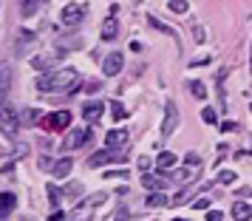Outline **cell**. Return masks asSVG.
Here are the masks:
<instances>
[{
	"instance_id": "d590c367",
	"label": "cell",
	"mask_w": 252,
	"mask_h": 221,
	"mask_svg": "<svg viewBox=\"0 0 252 221\" xmlns=\"http://www.w3.org/2000/svg\"><path fill=\"white\" fill-rule=\"evenodd\" d=\"M218 182H221V185H232V182H235V173H229V170H224V173L218 176Z\"/></svg>"
},
{
	"instance_id": "ab89813d",
	"label": "cell",
	"mask_w": 252,
	"mask_h": 221,
	"mask_svg": "<svg viewBox=\"0 0 252 221\" xmlns=\"http://www.w3.org/2000/svg\"><path fill=\"white\" fill-rule=\"evenodd\" d=\"M235 128H238L235 122H224V125H221V130H224V133H229V130H235Z\"/></svg>"
},
{
	"instance_id": "4fadbf2b",
	"label": "cell",
	"mask_w": 252,
	"mask_h": 221,
	"mask_svg": "<svg viewBox=\"0 0 252 221\" xmlns=\"http://www.w3.org/2000/svg\"><path fill=\"white\" fill-rule=\"evenodd\" d=\"M17 207V196L14 193H0V221H6Z\"/></svg>"
},
{
	"instance_id": "7c38bea8",
	"label": "cell",
	"mask_w": 252,
	"mask_h": 221,
	"mask_svg": "<svg viewBox=\"0 0 252 221\" xmlns=\"http://www.w3.org/2000/svg\"><path fill=\"white\" fill-rule=\"evenodd\" d=\"M198 173H201V164H190V167H184L179 173H173V179H176L179 185H193L195 179H198Z\"/></svg>"
},
{
	"instance_id": "8992f818",
	"label": "cell",
	"mask_w": 252,
	"mask_h": 221,
	"mask_svg": "<svg viewBox=\"0 0 252 221\" xmlns=\"http://www.w3.org/2000/svg\"><path fill=\"white\" fill-rule=\"evenodd\" d=\"M176 128H179V108H176V102H173V99H167V114H164L161 133H164V136H173V133H176Z\"/></svg>"
},
{
	"instance_id": "f35d334b",
	"label": "cell",
	"mask_w": 252,
	"mask_h": 221,
	"mask_svg": "<svg viewBox=\"0 0 252 221\" xmlns=\"http://www.w3.org/2000/svg\"><path fill=\"white\" fill-rule=\"evenodd\" d=\"M139 170H150V159L148 156H139Z\"/></svg>"
},
{
	"instance_id": "484cf974",
	"label": "cell",
	"mask_w": 252,
	"mask_h": 221,
	"mask_svg": "<svg viewBox=\"0 0 252 221\" xmlns=\"http://www.w3.org/2000/svg\"><path fill=\"white\" fill-rule=\"evenodd\" d=\"M111 114H114V119H116V122L127 117V111H125V105H122V102H111Z\"/></svg>"
},
{
	"instance_id": "74e56055",
	"label": "cell",
	"mask_w": 252,
	"mask_h": 221,
	"mask_svg": "<svg viewBox=\"0 0 252 221\" xmlns=\"http://www.w3.org/2000/svg\"><path fill=\"white\" fill-rule=\"evenodd\" d=\"M207 221H224V216H221L218 210H210V213H207Z\"/></svg>"
},
{
	"instance_id": "4316f807",
	"label": "cell",
	"mask_w": 252,
	"mask_h": 221,
	"mask_svg": "<svg viewBox=\"0 0 252 221\" xmlns=\"http://www.w3.org/2000/svg\"><path fill=\"white\" fill-rule=\"evenodd\" d=\"M201 119H204L207 125H218V114L213 108H204V111H201Z\"/></svg>"
},
{
	"instance_id": "52a82bcc",
	"label": "cell",
	"mask_w": 252,
	"mask_h": 221,
	"mask_svg": "<svg viewBox=\"0 0 252 221\" xmlns=\"http://www.w3.org/2000/svg\"><path fill=\"white\" fill-rule=\"evenodd\" d=\"M85 14H88V9H85L82 3H71V6L63 9V23L65 26H77V23H82Z\"/></svg>"
},
{
	"instance_id": "1f68e13d",
	"label": "cell",
	"mask_w": 252,
	"mask_h": 221,
	"mask_svg": "<svg viewBox=\"0 0 252 221\" xmlns=\"http://www.w3.org/2000/svg\"><path fill=\"white\" fill-rule=\"evenodd\" d=\"M193 207H195V210H210V196H198V198L193 201Z\"/></svg>"
},
{
	"instance_id": "f1b7e54d",
	"label": "cell",
	"mask_w": 252,
	"mask_h": 221,
	"mask_svg": "<svg viewBox=\"0 0 252 221\" xmlns=\"http://www.w3.org/2000/svg\"><path fill=\"white\" fill-rule=\"evenodd\" d=\"M37 119H40V111H37V108H29V111L23 114V122H26V125H34Z\"/></svg>"
},
{
	"instance_id": "7402d4cb",
	"label": "cell",
	"mask_w": 252,
	"mask_h": 221,
	"mask_svg": "<svg viewBox=\"0 0 252 221\" xmlns=\"http://www.w3.org/2000/svg\"><path fill=\"white\" fill-rule=\"evenodd\" d=\"M57 63V57H51V54H40V57H34L32 60V65H34L37 71H46V68H51Z\"/></svg>"
},
{
	"instance_id": "d6986e66",
	"label": "cell",
	"mask_w": 252,
	"mask_h": 221,
	"mask_svg": "<svg viewBox=\"0 0 252 221\" xmlns=\"http://www.w3.org/2000/svg\"><path fill=\"white\" fill-rule=\"evenodd\" d=\"M164 185H167V179H159V176H153V173H145V176H142V187H148L150 193L164 190Z\"/></svg>"
},
{
	"instance_id": "ac0fdd59",
	"label": "cell",
	"mask_w": 252,
	"mask_h": 221,
	"mask_svg": "<svg viewBox=\"0 0 252 221\" xmlns=\"http://www.w3.org/2000/svg\"><path fill=\"white\" fill-rule=\"evenodd\" d=\"M232 219L235 221H250L252 219V204H247V201H235V204H232Z\"/></svg>"
},
{
	"instance_id": "d4e9b609",
	"label": "cell",
	"mask_w": 252,
	"mask_h": 221,
	"mask_svg": "<svg viewBox=\"0 0 252 221\" xmlns=\"http://www.w3.org/2000/svg\"><path fill=\"white\" fill-rule=\"evenodd\" d=\"M190 94H193L195 99H204V96H207L204 82H198V80H195V82H190Z\"/></svg>"
},
{
	"instance_id": "277c9868",
	"label": "cell",
	"mask_w": 252,
	"mask_h": 221,
	"mask_svg": "<svg viewBox=\"0 0 252 221\" xmlns=\"http://www.w3.org/2000/svg\"><path fill=\"white\" fill-rule=\"evenodd\" d=\"M127 156L125 153H119V151H111V148H108V151H96L91 156V159H88V167H102V164H108V162H125Z\"/></svg>"
},
{
	"instance_id": "6da1fadb",
	"label": "cell",
	"mask_w": 252,
	"mask_h": 221,
	"mask_svg": "<svg viewBox=\"0 0 252 221\" xmlns=\"http://www.w3.org/2000/svg\"><path fill=\"white\" fill-rule=\"evenodd\" d=\"M80 85V74L74 68H57L48 71L37 80V91L43 94H74Z\"/></svg>"
},
{
	"instance_id": "9c48e42d",
	"label": "cell",
	"mask_w": 252,
	"mask_h": 221,
	"mask_svg": "<svg viewBox=\"0 0 252 221\" xmlns=\"http://www.w3.org/2000/svg\"><path fill=\"white\" fill-rule=\"evenodd\" d=\"M85 142H88V130H85V128H74L68 136H65L63 148H65V151H74V148H82Z\"/></svg>"
},
{
	"instance_id": "e0dca14e",
	"label": "cell",
	"mask_w": 252,
	"mask_h": 221,
	"mask_svg": "<svg viewBox=\"0 0 252 221\" xmlns=\"http://www.w3.org/2000/svg\"><path fill=\"white\" fill-rule=\"evenodd\" d=\"M68 221H94V207L91 204H80L68 213Z\"/></svg>"
},
{
	"instance_id": "e575fe53",
	"label": "cell",
	"mask_w": 252,
	"mask_h": 221,
	"mask_svg": "<svg viewBox=\"0 0 252 221\" xmlns=\"http://www.w3.org/2000/svg\"><path fill=\"white\" fill-rule=\"evenodd\" d=\"M105 198H108V196H105V193H96V196H91V198H88V201H85V204H91V207H99V204H102Z\"/></svg>"
},
{
	"instance_id": "44dd1931",
	"label": "cell",
	"mask_w": 252,
	"mask_h": 221,
	"mask_svg": "<svg viewBox=\"0 0 252 221\" xmlns=\"http://www.w3.org/2000/svg\"><path fill=\"white\" fill-rule=\"evenodd\" d=\"M167 204H170V198H167V193H161V190H156V193L148 196V207H167Z\"/></svg>"
},
{
	"instance_id": "cb8c5ba5",
	"label": "cell",
	"mask_w": 252,
	"mask_h": 221,
	"mask_svg": "<svg viewBox=\"0 0 252 221\" xmlns=\"http://www.w3.org/2000/svg\"><path fill=\"white\" fill-rule=\"evenodd\" d=\"M40 3H43V0H20V12L29 17V14L37 12V6H40Z\"/></svg>"
},
{
	"instance_id": "8fae6325",
	"label": "cell",
	"mask_w": 252,
	"mask_h": 221,
	"mask_svg": "<svg viewBox=\"0 0 252 221\" xmlns=\"http://www.w3.org/2000/svg\"><path fill=\"white\" fill-rule=\"evenodd\" d=\"M102 111H105V102L91 99V102H85V108H82V117H85V122H99L102 119Z\"/></svg>"
},
{
	"instance_id": "2e32d148",
	"label": "cell",
	"mask_w": 252,
	"mask_h": 221,
	"mask_svg": "<svg viewBox=\"0 0 252 221\" xmlns=\"http://www.w3.org/2000/svg\"><path fill=\"white\" fill-rule=\"evenodd\" d=\"M37 40V34L34 32H20V34H17V46H14V54H17V57H23L26 54V46H32V43H34Z\"/></svg>"
},
{
	"instance_id": "ffe728a7",
	"label": "cell",
	"mask_w": 252,
	"mask_h": 221,
	"mask_svg": "<svg viewBox=\"0 0 252 221\" xmlns=\"http://www.w3.org/2000/svg\"><path fill=\"white\" fill-rule=\"evenodd\" d=\"M173 164H176V153H170V151L159 153V159H156V167H159L161 173H164V170H170Z\"/></svg>"
},
{
	"instance_id": "5b68a950",
	"label": "cell",
	"mask_w": 252,
	"mask_h": 221,
	"mask_svg": "<svg viewBox=\"0 0 252 221\" xmlns=\"http://www.w3.org/2000/svg\"><path fill=\"white\" fill-rule=\"evenodd\" d=\"M122 68H125V57H122V51H111V54L102 60V74L105 77H116Z\"/></svg>"
},
{
	"instance_id": "b9f144b4",
	"label": "cell",
	"mask_w": 252,
	"mask_h": 221,
	"mask_svg": "<svg viewBox=\"0 0 252 221\" xmlns=\"http://www.w3.org/2000/svg\"><path fill=\"white\" fill-rule=\"evenodd\" d=\"M26 151H29V148H26V145H17V151H14V159H20V156H23Z\"/></svg>"
},
{
	"instance_id": "f546056e",
	"label": "cell",
	"mask_w": 252,
	"mask_h": 221,
	"mask_svg": "<svg viewBox=\"0 0 252 221\" xmlns=\"http://www.w3.org/2000/svg\"><path fill=\"white\" fill-rule=\"evenodd\" d=\"M48 201H51V207H60V190L54 185H48Z\"/></svg>"
},
{
	"instance_id": "603a6c76",
	"label": "cell",
	"mask_w": 252,
	"mask_h": 221,
	"mask_svg": "<svg viewBox=\"0 0 252 221\" xmlns=\"http://www.w3.org/2000/svg\"><path fill=\"white\" fill-rule=\"evenodd\" d=\"M224 77H227V68L218 71V99H221V108H227V91H224Z\"/></svg>"
},
{
	"instance_id": "5bb4252c",
	"label": "cell",
	"mask_w": 252,
	"mask_h": 221,
	"mask_svg": "<svg viewBox=\"0 0 252 221\" xmlns=\"http://www.w3.org/2000/svg\"><path fill=\"white\" fill-rule=\"evenodd\" d=\"M71 167H74V159L71 156H63V159H57V162L51 164V176L54 179H65L71 173Z\"/></svg>"
},
{
	"instance_id": "7a4b0ae2",
	"label": "cell",
	"mask_w": 252,
	"mask_h": 221,
	"mask_svg": "<svg viewBox=\"0 0 252 221\" xmlns=\"http://www.w3.org/2000/svg\"><path fill=\"white\" fill-rule=\"evenodd\" d=\"M0 130L6 133V139H14L17 130H20V117H17V111L9 108V105L0 108Z\"/></svg>"
},
{
	"instance_id": "9a60e30c",
	"label": "cell",
	"mask_w": 252,
	"mask_h": 221,
	"mask_svg": "<svg viewBox=\"0 0 252 221\" xmlns=\"http://www.w3.org/2000/svg\"><path fill=\"white\" fill-rule=\"evenodd\" d=\"M116 34H119V20L111 14V17L102 23V32H99V37H102L105 43H111V40H116Z\"/></svg>"
},
{
	"instance_id": "d6a6232c",
	"label": "cell",
	"mask_w": 252,
	"mask_h": 221,
	"mask_svg": "<svg viewBox=\"0 0 252 221\" xmlns=\"http://www.w3.org/2000/svg\"><path fill=\"white\" fill-rule=\"evenodd\" d=\"M65 196H71V198L82 196V185H68V187H65Z\"/></svg>"
},
{
	"instance_id": "30bf717a",
	"label": "cell",
	"mask_w": 252,
	"mask_h": 221,
	"mask_svg": "<svg viewBox=\"0 0 252 221\" xmlns=\"http://www.w3.org/2000/svg\"><path fill=\"white\" fill-rule=\"evenodd\" d=\"M9 88H12V65H0V108L6 105V96H9Z\"/></svg>"
},
{
	"instance_id": "60d3db41",
	"label": "cell",
	"mask_w": 252,
	"mask_h": 221,
	"mask_svg": "<svg viewBox=\"0 0 252 221\" xmlns=\"http://www.w3.org/2000/svg\"><path fill=\"white\" fill-rule=\"evenodd\" d=\"M193 34H195V40H198V43H204V32H201L198 26H195V29H193Z\"/></svg>"
},
{
	"instance_id": "836d02e7",
	"label": "cell",
	"mask_w": 252,
	"mask_h": 221,
	"mask_svg": "<svg viewBox=\"0 0 252 221\" xmlns=\"http://www.w3.org/2000/svg\"><path fill=\"white\" fill-rule=\"evenodd\" d=\"M102 88H105V85L99 80H91L88 85H85V91H88V94H96V91H102Z\"/></svg>"
},
{
	"instance_id": "4dcf8cb0",
	"label": "cell",
	"mask_w": 252,
	"mask_h": 221,
	"mask_svg": "<svg viewBox=\"0 0 252 221\" xmlns=\"http://www.w3.org/2000/svg\"><path fill=\"white\" fill-rule=\"evenodd\" d=\"M127 219H130V213H127V207H119V210H116V213H114V216H111L108 221H127Z\"/></svg>"
},
{
	"instance_id": "3957f363",
	"label": "cell",
	"mask_w": 252,
	"mask_h": 221,
	"mask_svg": "<svg viewBox=\"0 0 252 221\" xmlns=\"http://www.w3.org/2000/svg\"><path fill=\"white\" fill-rule=\"evenodd\" d=\"M71 125V111H54V114H48L43 119V128L48 133H54V130H65Z\"/></svg>"
},
{
	"instance_id": "7bdbcfd3",
	"label": "cell",
	"mask_w": 252,
	"mask_h": 221,
	"mask_svg": "<svg viewBox=\"0 0 252 221\" xmlns=\"http://www.w3.org/2000/svg\"><path fill=\"white\" fill-rule=\"evenodd\" d=\"M173 221H184V219H173Z\"/></svg>"
},
{
	"instance_id": "8d00e7d4",
	"label": "cell",
	"mask_w": 252,
	"mask_h": 221,
	"mask_svg": "<svg viewBox=\"0 0 252 221\" xmlns=\"http://www.w3.org/2000/svg\"><path fill=\"white\" fill-rule=\"evenodd\" d=\"M105 179H127V170H111L105 173Z\"/></svg>"
},
{
	"instance_id": "ba28073f",
	"label": "cell",
	"mask_w": 252,
	"mask_h": 221,
	"mask_svg": "<svg viewBox=\"0 0 252 221\" xmlns=\"http://www.w3.org/2000/svg\"><path fill=\"white\" fill-rule=\"evenodd\" d=\"M127 145V130L119 128V130H108L105 133V148H111V151H119V148H125Z\"/></svg>"
},
{
	"instance_id": "83f0119b",
	"label": "cell",
	"mask_w": 252,
	"mask_h": 221,
	"mask_svg": "<svg viewBox=\"0 0 252 221\" xmlns=\"http://www.w3.org/2000/svg\"><path fill=\"white\" fill-rule=\"evenodd\" d=\"M167 6H170L176 14H184V12H187V0H167Z\"/></svg>"
}]
</instances>
